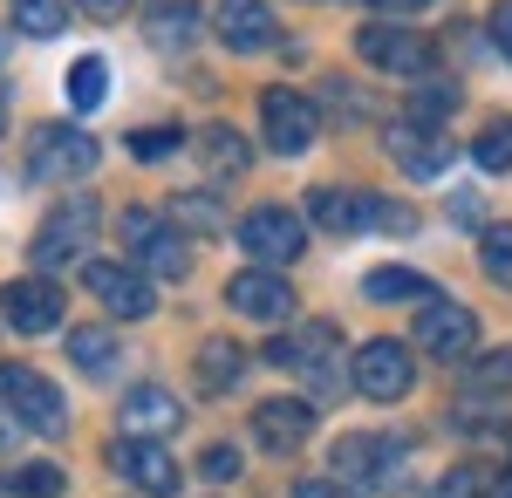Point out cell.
Wrapping results in <instances>:
<instances>
[{
    "label": "cell",
    "instance_id": "obj_41",
    "mask_svg": "<svg viewBox=\"0 0 512 498\" xmlns=\"http://www.w3.org/2000/svg\"><path fill=\"white\" fill-rule=\"evenodd\" d=\"M485 498H512V471H499V478H492V492Z\"/></svg>",
    "mask_w": 512,
    "mask_h": 498
},
{
    "label": "cell",
    "instance_id": "obj_19",
    "mask_svg": "<svg viewBox=\"0 0 512 498\" xmlns=\"http://www.w3.org/2000/svg\"><path fill=\"white\" fill-rule=\"evenodd\" d=\"M123 437H164V430H178L185 423V410H178V396L158 383H137L130 396H123Z\"/></svg>",
    "mask_w": 512,
    "mask_h": 498
},
{
    "label": "cell",
    "instance_id": "obj_26",
    "mask_svg": "<svg viewBox=\"0 0 512 498\" xmlns=\"http://www.w3.org/2000/svg\"><path fill=\"white\" fill-rule=\"evenodd\" d=\"M62 485H69V478H62V464H14V471H0V492L7 498H62Z\"/></svg>",
    "mask_w": 512,
    "mask_h": 498
},
{
    "label": "cell",
    "instance_id": "obj_6",
    "mask_svg": "<svg viewBox=\"0 0 512 498\" xmlns=\"http://www.w3.org/2000/svg\"><path fill=\"white\" fill-rule=\"evenodd\" d=\"M96 164H103V151H96V137L76 130V123H41L35 144H28V171L48 178V185H76Z\"/></svg>",
    "mask_w": 512,
    "mask_h": 498
},
{
    "label": "cell",
    "instance_id": "obj_31",
    "mask_svg": "<svg viewBox=\"0 0 512 498\" xmlns=\"http://www.w3.org/2000/svg\"><path fill=\"white\" fill-rule=\"evenodd\" d=\"M103 89H110V62H103V55H82L76 69H69V103H76V110H96Z\"/></svg>",
    "mask_w": 512,
    "mask_h": 498
},
{
    "label": "cell",
    "instance_id": "obj_21",
    "mask_svg": "<svg viewBox=\"0 0 512 498\" xmlns=\"http://www.w3.org/2000/svg\"><path fill=\"white\" fill-rule=\"evenodd\" d=\"M308 219H315L321 232H362V226H369V198L321 185V192H308Z\"/></svg>",
    "mask_w": 512,
    "mask_h": 498
},
{
    "label": "cell",
    "instance_id": "obj_27",
    "mask_svg": "<svg viewBox=\"0 0 512 498\" xmlns=\"http://www.w3.org/2000/svg\"><path fill=\"white\" fill-rule=\"evenodd\" d=\"M239 376H246V355H239V342H205L198 348V389H233Z\"/></svg>",
    "mask_w": 512,
    "mask_h": 498
},
{
    "label": "cell",
    "instance_id": "obj_34",
    "mask_svg": "<svg viewBox=\"0 0 512 498\" xmlns=\"http://www.w3.org/2000/svg\"><path fill=\"white\" fill-rule=\"evenodd\" d=\"M472 383L478 389H512V342L492 348V355H478V362H472Z\"/></svg>",
    "mask_w": 512,
    "mask_h": 498
},
{
    "label": "cell",
    "instance_id": "obj_7",
    "mask_svg": "<svg viewBox=\"0 0 512 498\" xmlns=\"http://www.w3.org/2000/svg\"><path fill=\"white\" fill-rule=\"evenodd\" d=\"M239 253H253L260 267H294L308 253V219L287 205H253L239 219Z\"/></svg>",
    "mask_w": 512,
    "mask_h": 498
},
{
    "label": "cell",
    "instance_id": "obj_40",
    "mask_svg": "<svg viewBox=\"0 0 512 498\" xmlns=\"http://www.w3.org/2000/svg\"><path fill=\"white\" fill-rule=\"evenodd\" d=\"M492 41H499V55L512 62V0H499V7H492Z\"/></svg>",
    "mask_w": 512,
    "mask_h": 498
},
{
    "label": "cell",
    "instance_id": "obj_32",
    "mask_svg": "<svg viewBox=\"0 0 512 498\" xmlns=\"http://www.w3.org/2000/svg\"><path fill=\"white\" fill-rule=\"evenodd\" d=\"M472 157L485 164V171H512V116H492V123L478 130Z\"/></svg>",
    "mask_w": 512,
    "mask_h": 498
},
{
    "label": "cell",
    "instance_id": "obj_44",
    "mask_svg": "<svg viewBox=\"0 0 512 498\" xmlns=\"http://www.w3.org/2000/svg\"><path fill=\"white\" fill-rule=\"evenodd\" d=\"M0 130H7V89H0Z\"/></svg>",
    "mask_w": 512,
    "mask_h": 498
},
{
    "label": "cell",
    "instance_id": "obj_9",
    "mask_svg": "<svg viewBox=\"0 0 512 498\" xmlns=\"http://www.w3.org/2000/svg\"><path fill=\"white\" fill-rule=\"evenodd\" d=\"M355 389L369 396V403H403L410 389H417V362H410V342H390V335H376V342L355 348L349 362Z\"/></svg>",
    "mask_w": 512,
    "mask_h": 498
},
{
    "label": "cell",
    "instance_id": "obj_13",
    "mask_svg": "<svg viewBox=\"0 0 512 498\" xmlns=\"http://www.w3.org/2000/svg\"><path fill=\"white\" fill-rule=\"evenodd\" d=\"M110 471H123L137 492H151V498H171L178 478H185L158 437H117V444H110Z\"/></svg>",
    "mask_w": 512,
    "mask_h": 498
},
{
    "label": "cell",
    "instance_id": "obj_20",
    "mask_svg": "<svg viewBox=\"0 0 512 498\" xmlns=\"http://www.w3.org/2000/svg\"><path fill=\"white\" fill-rule=\"evenodd\" d=\"M144 35L151 48H185L198 35V0H144Z\"/></svg>",
    "mask_w": 512,
    "mask_h": 498
},
{
    "label": "cell",
    "instance_id": "obj_29",
    "mask_svg": "<svg viewBox=\"0 0 512 498\" xmlns=\"http://www.w3.org/2000/svg\"><path fill=\"white\" fill-rule=\"evenodd\" d=\"M123 144H130L137 164H164L171 151H185V130H178V123H144V130H130Z\"/></svg>",
    "mask_w": 512,
    "mask_h": 498
},
{
    "label": "cell",
    "instance_id": "obj_17",
    "mask_svg": "<svg viewBox=\"0 0 512 498\" xmlns=\"http://www.w3.org/2000/svg\"><path fill=\"white\" fill-rule=\"evenodd\" d=\"M390 157L410 171V178H444V164H451V144H444V130H424V123H390Z\"/></svg>",
    "mask_w": 512,
    "mask_h": 498
},
{
    "label": "cell",
    "instance_id": "obj_23",
    "mask_svg": "<svg viewBox=\"0 0 512 498\" xmlns=\"http://www.w3.org/2000/svg\"><path fill=\"white\" fill-rule=\"evenodd\" d=\"M69 362H76L82 376H110L123 362V348H117L110 328H76V335H69Z\"/></svg>",
    "mask_w": 512,
    "mask_h": 498
},
{
    "label": "cell",
    "instance_id": "obj_24",
    "mask_svg": "<svg viewBox=\"0 0 512 498\" xmlns=\"http://www.w3.org/2000/svg\"><path fill=\"white\" fill-rule=\"evenodd\" d=\"M362 294H369V301H437V287L410 267H376L362 280Z\"/></svg>",
    "mask_w": 512,
    "mask_h": 498
},
{
    "label": "cell",
    "instance_id": "obj_10",
    "mask_svg": "<svg viewBox=\"0 0 512 498\" xmlns=\"http://www.w3.org/2000/svg\"><path fill=\"white\" fill-rule=\"evenodd\" d=\"M260 130L280 157H308L321 144V110L301 96V89H267L260 96Z\"/></svg>",
    "mask_w": 512,
    "mask_h": 498
},
{
    "label": "cell",
    "instance_id": "obj_30",
    "mask_svg": "<svg viewBox=\"0 0 512 498\" xmlns=\"http://www.w3.org/2000/svg\"><path fill=\"white\" fill-rule=\"evenodd\" d=\"M458 116V89L451 82H424L417 96H410V123H424V130H444Z\"/></svg>",
    "mask_w": 512,
    "mask_h": 498
},
{
    "label": "cell",
    "instance_id": "obj_22",
    "mask_svg": "<svg viewBox=\"0 0 512 498\" xmlns=\"http://www.w3.org/2000/svg\"><path fill=\"white\" fill-rule=\"evenodd\" d=\"M7 14H14V35L55 41V35H69V14H76V0H7Z\"/></svg>",
    "mask_w": 512,
    "mask_h": 498
},
{
    "label": "cell",
    "instance_id": "obj_39",
    "mask_svg": "<svg viewBox=\"0 0 512 498\" xmlns=\"http://www.w3.org/2000/svg\"><path fill=\"white\" fill-rule=\"evenodd\" d=\"M294 498H355V492L342 485V478H301V485H294Z\"/></svg>",
    "mask_w": 512,
    "mask_h": 498
},
{
    "label": "cell",
    "instance_id": "obj_15",
    "mask_svg": "<svg viewBox=\"0 0 512 498\" xmlns=\"http://www.w3.org/2000/svg\"><path fill=\"white\" fill-rule=\"evenodd\" d=\"M253 437H260V451L294 458V451L315 437V403H308V396H274V403H260V410H253Z\"/></svg>",
    "mask_w": 512,
    "mask_h": 498
},
{
    "label": "cell",
    "instance_id": "obj_11",
    "mask_svg": "<svg viewBox=\"0 0 512 498\" xmlns=\"http://www.w3.org/2000/svg\"><path fill=\"white\" fill-rule=\"evenodd\" d=\"M417 348L437 355V362H465L478 348V314L465 301H451V294H437V301L417 307Z\"/></svg>",
    "mask_w": 512,
    "mask_h": 498
},
{
    "label": "cell",
    "instance_id": "obj_42",
    "mask_svg": "<svg viewBox=\"0 0 512 498\" xmlns=\"http://www.w3.org/2000/svg\"><path fill=\"white\" fill-rule=\"evenodd\" d=\"M376 7H396V14H417L424 0H376Z\"/></svg>",
    "mask_w": 512,
    "mask_h": 498
},
{
    "label": "cell",
    "instance_id": "obj_43",
    "mask_svg": "<svg viewBox=\"0 0 512 498\" xmlns=\"http://www.w3.org/2000/svg\"><path fill=\"white\" fill-rule=\"evenodd\" d=\"M14 430H21V423L7 417V410H0V444H7V437H14Z\"/></svg>",
    "mask_w": 512,
    "mask_h": 498
},
{
    "label": "cell",
    "instance_id": "obj_4",
    "mask_svg": "<svg viewBox=\"0 0 512 498\" xmlns=\"http://www.w3.org/2000/svg\"><path fill=\"white\" fill-rule=\"evenodd\" d=\"M0 410L21 430H35V437H62V423H69L62 389L48 383L41 369H28V362H0Z\"/></svg>",
    "mask_w": 512,
    "mask_h": 498
},
{
    "label": "cell",
    "instance_id": "obj_12",
    "mask_svg": "<svg viewBox=\"0 0 512 498\" xmlns=\"http://www.w3.org/2000/svg\"><path fill=\"white\" fill-rule=\"evenodd\" d=\"M82 280H89V294L110 307L117 321H144V314L158 307V287H151V273L130 267V260H89V267H82Z\"/></svg>",
    "mask_w": 512,
    "mask_h": 498
},
{
    "label": "cell",
    "instance_id": "obj_33",
    "mask_svg": "<svg viewBox=\"0 0 512 498\" xmlns=\"http://www.w3.org/2000/svg\"><path fill=\"white\" fill-rule=\"evenodd\" d=\"M424 498H485V471H478V464H451Z\"/></svg>",
    "mask_w": 512,
    "mask_h": 498
},
{
    "label": "cell",
    "instance_id": "obj_28",
    "mask_svg": "<svg viewBox=\"0 0 512 498\" xmlns=\"http://www.w3.org/2000/svg\"><path fill=\"white\" fill-rule=\"evenodd\" d=\"M478 267L492 287H512V219L506 226H485L478 232Z\"/></svg>",
    "mask_w": 512,
    "mask_h": 498
},
{
    "label": "cell",
    "instance_id": "obj_2",
    "mask_svg": "<svg viewBox=\"0 0 512 498\" xmlns=\"http://www.w3.org/2000/svg\"><path fill=\"white\" fill-rule=\"evenodd\" d=\"M117 239H123V253H130V267L158 273V280H185L192 273V239H185V226L171 212L130 205V212H117Z\"/></svg>",
    "mask_w": 512,
    "mask_h": 498
},
{
    "label": "cell",
    "instance_id": "obj_25",
    "mask_svg": "<svg viewBox=\"0 0 512 498\" xmlns=\"http://www.w3.org/2000/svg\"><path fill=\"white\" fill-rule=\"evenodd\" d=\"M198 151H205V171H219V178H239L246 171V137H239L233 123L198 130Z\"/></svg>",
    "mask_w": 512,
    "mask_h": 498
},
{
    "label": "cell",
    "instance_id": "obj_36",
    "mask_svg": "<svg viewBox=\"0 0 512 498\" xmlns=\"http://www.w3.org/2000/svg\"><path fill=\"white\" fill-rule=\"evenodd\" d=\"M171 219H192L198 232L219 226V212H212V198H205V192H178V198H171Z\"/></svg>",
    "mask_w": 512,
    "mask_h": 498
},
{
    "label": "cell",
    "instance_id": "obj_8",
    "mask_svg": "<svg viewBox=\"0 0 512 498\" xmlns=\"http://www.w3.org/2000/svg\"><path fill=\"white\" fill-rule=\"evenodd\" d=\"M96 232H103V205H96V198H62V205L41 219L28 260H35V267H62V260L89 253V239H96Z\"/></svg>",
    "mask_w": 512,
    "mask_h": 498
},
{
    "label": "cell",
    "instance_id": "obj_38",
    "mask_svg": "<svg viewBox=\"0 0 512 498\" xmlns=\"http://www.w3.org/2000/svg\"><path fill=\"white\" fill-rule=\"evenodd\" d=\"M130 7H137V0H76V14H89V21H103V28H110V21H123Z\"/></svg>",
    "mask_w": 512,
    "mask_h": 498
},
{
    "label": "cell",
    "instance_id": "obj_1",
    "mask_svg": "<svg viewBox=\"0 0 512 498\" xmlns=\"http://www.w3.org/2000/svg\"><path fill=\"white\" fill-rule=\"evenodd\" d=\"M267 362L274 369H294L315 396H335V403H342V389H355V376L342 369V328L335 321H301L294 335H274L267 342Z\"/></svg>",
    "mask_w": 512,
    "mask_h": 498
},
{
    "label": "cell",
    "instance_id": "obj_16",
    "mask_svg": "<svg viewBox=\"0 0 512 498\" xmlns=\"http://www.w3.org/2000/svg\"><path fill=\"white\" fill-rule=\"evenodd\" d=\"M226 307H239L246 321H287L301 301H294V287H287L274 267H246V273L226 280Z\"/></svg>",
    "mask_w": 512,
    "mask_h": 498
},
{
    "label": "cell",
    "instance_id": "obj_3",
    "mask_svg": "<svg viewBox=\"0 0 512 498\" xmlns=\"http://www.w3.org/2000/svg\"><path fill=\"white\" fill-rule=\"evenodd\" d=\"M403 444L396 437H369V430H349V437H335V451H328V471L349 485V492H396L403 485Z\"/></svg>",
    "mask_w": 512,
    "mask_h": 498
},
{
    "label": "cell",
    "instance_id": "obj_5",
    "mask_svg": "<svg viewBox=\"0 0 512 498\" xmlns=\"http://www.w3.org/2000/svg\"><path fill=\"white\" fill-rule=\"evenodd\" d=\"M355 55L383 76H431L437 69V41L403 28V21H362L355 28Z\"/></svg>",
    "mask_w": 512,
    "mask_h": 498
},
{
    "label": "cell",
    "instance_id": "obj_14",
    "mask_svg": "<svg viewBox=\"0 0 512 498\" xmlns=\"http://www.w3.org/2000/svg\"><path fill=\"white\" fill-rule=\"evenodd\" d=\"M0 314H7V328H21V335H55V328H62V287L41 280V273L7 280V287H0Z\"/></svg>",
    "mask_w": 512,
    "mask_h": 498
},
{
    "label": "cell",
    "instance_id": "obj_18",
    "mask_svg": "<svg viewBox=\"0 0 512 498\" xmlns=\"http://www.w3.org/2000/svg\"><path fill=\"white\" fill-rule=\"evenodd\" d=\"M212 28H219V41H226L233 55H260V48L274 41V7H267V0H219Z\"/></svg>",
    "mask_w": 512,
    "mask_h": 498
},
{
    "label": "cell",
    "instance_id": "obj_35",
    "mask_svg": "<svg viewBox=\"0 0 512 498\" xmlns=\"http://www.w3.org/2000/svg\"><path fill=\"white\" fill-rule=\"evenodd\" d=\"M198 478H212V485H233V478H239V451H233V444H205V458H198Z\"/></svg>",
    "mask_w": 512,
    "mask_h": 498
},
{
    "label": "cell",
    "instance_id": "obj_37",
    "mask_svg": "<svg viewBox=\"0 0 512 498\" xmlns=\"http://www.w3.org/2000/svg\"><path fill=\"white\" fill-rule=\"evenodd\" d=\"M369 226H383V232H410L417 219H410L403 205H383V198H369Z\"/></svg>",
    "mask_w": 512,
    "mask_h": 498
}]
</instances>
